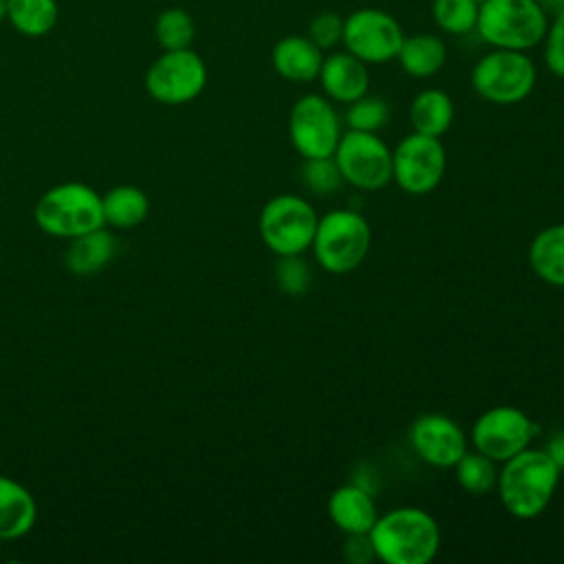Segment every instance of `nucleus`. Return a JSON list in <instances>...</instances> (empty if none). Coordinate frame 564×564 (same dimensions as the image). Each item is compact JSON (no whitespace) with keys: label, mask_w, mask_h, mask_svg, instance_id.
<instances>
[{"label":"nucleus","mask_w":564,"mask_h":564,"mask_svg":"<svg viewBox=\"0 0 564 564\" xmlns=\"http://www.w3.org/2000/svg\"><path fill=\"white\" fill-rule=\"evenodd\" d=\"M500 465L496 491L502 507L518 520L538 518L557 489L560 467L542 447L531 445Z\"/></svg>","instance_id":"1"},{"label":"nucleus","mask_w":564,"mask_h":564,"mask_svg":"<svg viewBox=\"0 0 564 564\" xmlns=\"http://www.w3.org/2000/svg\"><path fill=\"white\" fill-rule=\"evenodd\" d=\"M370 540L386 564H427L438 553L441 529L425 509L397 507L377 518Z\"/></svg>","instance_id":"2"},{"label":"nucleus","mask_w":564,"mask_h":564,"mask_svg":"<svg viewBox=\"0 0 564 564\" xmlns=\"http://www.w3.org/2000/svg\"><path fill=\"white\" fill-rule=\"evenodd\" d=\"M549 26L538 0H485L478 7L476 33L491 48L531 51L542 44Z\"/></svg>","instance_id":"3"},{"label":"nucleus","mask_w":564,"mask_h":564,"mask_svg":"<svg viewBox=\"0 0 564 564\" xmlns=\"http://www.w3.org/2000/svg\"><path fill=\"white\" fill-rule=\"evenodd\" d=\"M37 227L53 238H77L104 225L101 194L84 183H59L46 189L33 209Z\"/></svg>","instance_id":"4"},{"label":"nucleus","mask_w":564,"mask_h":564,"mask_svg":"<svg viewBox=\"0 0 564 564\" xmlns=\"http://www.w3.org/2000/svg\"><path fill=\"white\" fill-rule=\"evenodd\" d=\"M370 225L355 209H330L317 218L311 242L315 262L335 275L355 271L370 249Z\"/></svg>","instance_id":"5"},{"label":"nucleus","mask_w":564,"mask_h":564,"mask_svg":"<svg viewBox=\"0 0 564 564\" xmlns=\"http://www.w3.org/2000/svg\"><path fill=\"white\" fill-rule=\"evenodd\" d=\"M535 82V64L524 51L491 48L471 68L474 93L498 106L520 104L533 93Z\"/></svg>","instance_id":"6"},{"label":"nucleus","mask_w":564,"mask_h":564,"mask_svg":"<svg viewBox=\"0 0 564 564\" xmlns=\"http://www.w3.org/2000/svg\"><path fill=\"white\" fill-rule=\"evenodd\" d=\"M315 227V207L297 194H278L269 198L258 218L260 238L275 256H302L308 251Z\"/></svg>","instance_id":"7"},{"label":"nucleus","mask_w":564,"mask_h":564,"mask_svg":"<svg viewBox=\"0 0 564 564\" xmlns=\"http://www.w3.org/2000/svg\"><path fill=\"white\" fill-rule=\"evenodd\" d=\"M333 159L346 183L361 192H377L392 181V150L377 132H341Z\"/></svg>","instance_id":"8"},{"label":"nucleus","mask_w":564,"mask_h":564,"mask_svg":"<svg viewBox=\"0 0 564 564\" xmlns=\"http://www.w3.org/2000/svg\"><path fill=\"white\" fill-rule=\"evenodd\" d=\"M538 434L540 425L520 408L494 405L474 421L469 441L480 454L496 463H505L527 449Z\"/></svg>","instance_id":"9"},{"label":"nucleus","mask_w":564,"mask_h":564,"mask_svg":"<svg viewBox=\"0 0 564 564\" xmlns=\"http://www.w3.org/2000/svg\"><path fill=\"white\" fill-rule=\"evenodd\" d=\"M207 84V66L203 57L189 48L163 51L148 73L145 90L148 95L167 106H181L196 99Z\"/></svg>","instance_id":"10"},{"label":"nucleus","mask_w":564,"mask_h":564,"mask_svg":"<svg viewBox=\"0 0 564 564\" xmlns=\"http://www.w3.org/2000/svg\"><path fill=\"white\" fill-rule=\"evenodd\" d=\"M289 137L304 159L333 156L341 137V121L326 95H302L289 112Z\"/></svg>","instance_id":"11"},{"label":"nucleus","mask_w":564,"mask_h":564,"mask_svg":"<svg viewBox=\"0 0 564 564\" xmlns=\"http://www.w3.org/2000/svg\"><path fill=\"white\" fill-rule=\"evenodd\" d=\"M405 33L399 20L377 7H364L344 18L341 44L366 64H386L397 59Z\"/></svg>","instance_id":"12"},{"label":"nucleus","mask_w":564,"mask_h":564,"mask_svg":"<svg viewBox=\"0 0 564 564\" xmlns=\"http://www.w3.org/2000/svg\"><path fill=\"white\" fill-rule=\"evenodd\" d=\"M445 148L438 137L414 132L392 150V181L412 196L436 189L445 174Z\"/></svg>","instance_id":"13"},{"label":"nucleus","mask_w":564,"mask_h":564,"mask_svg":"<svg viewBox=\"0 0 564 564\" xmlns=\"http://www.w3.org/2000/svg\"><path fill=\"white\" fill-rule=\"evenodd\" d=\"M408 441L414 454L438 469L454 467L467 452L465 430L447 414H421L408 430Z\"/></svg>","instance_id":"14"},{"label":"nucleus","mask_w":564,"mask_h":564,"mask_svg":"<svg viewBox=\"0 0 564 564\" xmlns=\"http://www.w3.org/2000/svg\"><path fill=\"white\" fill-rule=\"evenodd\" d=\"M319 86L324 95L330 101L337 104H350L359 97H364L370 88V75H368V64L355 57L352 53L337 51L324 55L322 68H319Z\"/></svg>","instance_id":"15"},{"label":"nucleus","mask_w":564,"mask_h":564,"mask_svg":"<svg viewBox=\"0 0 564 564\" xmlns=\"http://www.w3.org/2000/svg\"><path fill=\"white\" fill-rule=\"evenodd\" d=\"M328 518L333 524L346 533H370L372 524L379 518L372 494L357 482H346L333 489L326 502Z\"/></svg>","instance_id":"16"},{"label":"nucleus","mask_w":564,"mask_h":564,"mask_svg":"<svg viewBox=\"0 0 564 564\" xmlns=\"http://www.w3.org/2000/svg\"><path fill=\"white\" fill-rule=\"evenodd\" d=\"M324 62V51L306 35H284L273 44L271 64L273 70L293 84H306L317 79Z\"/></svg>","instance_id":"17"},{"label":"nucleus","mask_w":564,"mask_h":564,"mask_svg":"<svg viewBox=\"0 0 564 564\" xmlns=\"http://www.w3.org/2000/svg\"><path fill=\"white\" fill-rule=\"evenodd\" d=\"M37 518L35 498L20 482L0 476V540H18L26 535Z\"/></svg>","instance_id":"18"},{"label":"nucleus","mask_w":564,"mask_h":564,"mask_svg":"<svg viewBox=\"0 0 564 564\" xmlns=\"http://www.w3.org/2000/svg\"><path fill=\"white\" fill-rule=\"evenodd\" d=\"M117 253V240L106 227L70 238V245L64 253V264L77 275H90L110 264Z\"/></svg>","instance_id":"19"},{"label":"nucleus","mask_w":564,"mask_h":564,"mask_svg":"<svg viewBox=\"0 0 564 564\" xmlns=\"http://www.w3.org/2000/svg\"><path fill=\"white\" fill-rule=\"evenodd\" d=\"M397 59L410 77L425 79L436 75L445 66L447 46L438 35H432V33L405 35L397 53Z\"/></svg>","instance_id":"20"},{"label":"nucleus","mask_w":564,"mask_h":564,"mask_svg":"<svg viewBox=\"0 0 564 564\" xmlns=\"http://www.w3.org/2000/svg\"><path fill=\"white\" fill-rule=\"evenodd\" d=\"M529 264L542 282L564 286V223L549 225L535 234L529 245Z\"/></svg>","instance_id":"21"},{"label":"nucleus","mask_w":564,"mask_h":564,"mask_svg":"<svg viewBox=\"0 0 564 564\" xmlns=\"http://www.w3.org/2000/svg\"><path fill=\"white\" fill-rule=\"evenodd\" d=\"M454 121V101L441 88H425L410 104V123L414 132L443 137Z\"/></svg>","instance_id":"22"},{"label":"nucleus","mask_w":564,"mask_h":564,"mask_svg":"<svg viewBox=\"0 0 564 564\" xmlns=\"http://www.w3.org/2000/svg\"><path fill=\"white\" fill-rule=\"evenodd\" d=\"M150 200L143 189L134 185H117L101 196L104 225L115 229H132L145 220Z\"/></svg>","instance_id":"23"},{"label":"nucleus","mask_w":564,"mask_h":564,"mask_svg":"<svg viewBox=\"0 0 564 564\" xmlns=\"http://www.w3.org/2000/svg\"><path fill=\"white\" fill-rule=\"evenodd\" d=\"M57 0H7V20L26 37H42L57 24Z\"/></svg>","instance_id":"24"},{"label":"nucleus","mask_w":564,"mask_h":564,"mask_svg":"<svg viewBox=\"0 0 564 564\" xmlns=\"http://www.w3.org/2000/svg\"><path fill=\"white\" fill-rule=\"evenodd\" d=\"M456 469V480L458 485L474 496H485L489 491L496 489L498 482V469H496V460H491L489 456L480 454L478 449L474 452H465L458 463L454 465Z\"/></svg>","instance_id":"25"},{"label":"nucleus","mask_w":564,"mask_h":564,"mask_svg":"<svg viewBox=\"0 0 564 564\" xmlns=\"http://www.w3.org/2000/svg\"><path fill=\"white\" fill-rule=\"evenodd\" d=\"M194 35H196L194 18L181 7H170L161 11L154 22V37L163 51L189 48L194 42Z\"/></svg>","instance_id":"26"},{"label":"nucleus","mask_w":564,"mask_h":564,"mask_svg":"<svg viewBox=\"0 0 564 564\" xmlns=\"http://www.w3.org/2000/svg\"><path fill=\"white\" fill-rule=\"evenodd\" d=\"M476 0H432V20L447 35H467L478 22Z\"/></svg>","instance_id":"27"},{"label":"nucleus","mask_w":564,"mask_h":564,"mask_svg":"<svg viewBox=\"0 0 564 564\" xmlns=\"http://www.w3.org/2000/svg\"><path fill=\"white\" fill-rule=\"evenodd\" d=\"M300 181L304 189H308L315 196H330L335 194L344 176L335 163L333 156H319V159H304L300 165Z\"/></svg>","instance_id":"28"},{"label":"nucleus","mask_w":564,"mask_h":564,"mask_svg":"<svg viewBox=\"0 0 564 564\" xmlns=\"http://www.w3.org/2000/svg\"><path fill=\"white\" fill-rule=\"evenodd\" d=\"M390 119V106L383 97L377 95H364L348 104L346 108V123L350 130L361 132H377L381 130Z\"/></svg>","instance_id":"29"},{"label":"nucleus","mask_w":564,"mask_h":564,"mask_svg":"<svg viewBox=\"0 0 564 564\" xmlns=\"http://www.w3.org/2000/svg\"><path fill=\"white\" fill-rule=\"evenodd\" d=\"M275 282L286 295H302L311 286V269L302 256H278Z\"/></svg>","instance_id":"30"},{"label":"nucleus","mask_w":564,"mask_h":564,"mask_svg":"<svg viewBox=\"0 0 564 564\" xmlns=\"http://www.w3.org/2000/svg\"><path fill=\"white\" fill-rule=\"evenodd\" d=\"M306 37L322 51H333L344 37V18L337 11H319L306 29Z\"/></svg>","instance_id":"31"},{"label":"nucleus","mask_w":564,"mask_h":564,"mask_svg":"<svg viewBox=\"0 0 564 564\" xmlns=\"http://www.w3.org/2000/svg\"><path fill=\"white\" fill-rule=\"evenodd\" d=\"M542 46H544L542 55H544L546 68L555 77L564 79V13L549 20Z\"/></svg>","instance_id":"32"},{"label":"nucleus","mask_w":564,"mask_h":564,"mask_svg":"<svg viewBox=\"0 0 564 564\" xmlns=\"http://www.w3.org/2000/svg\"><path fill=\"white\" fill-rule=\"evenodd\" d=\"M341 555L348 564H370L377 560L370 533H346Z\"/></svg>","instance_id":"33"},{"label":"nucleus","mask_w":564,"mask_h":564,"mask_svg":"<svg viewBox=\"0 0 564 564\" xmlns=\"http://www.w3.org/2000/svg\"><path fill=\"white\" fill-rule=\"evenodd\" d=\"M542 449L551 456V460L560 467V471H564V430H557L555 434H551V438Z\"/></svg>","instance_id":"34"},{"label":"nucleus","mask_w":564,"mask_h":564,"mask_svg":"<svg viewBox=\"0 0 564 564\" xmlns=\"http://www.w3.org/2000/svg\"><path fill=\"white\" fill-rule=\"evenodd\" d=\"M540 9L546 13V18H555L560 13H564V0H538Z\"/></svg>","instance_id":"35"},{"label":"nucleus","mask_w":564,"mask_h":564,"mask_svg":"<svg viewBox=\"0 0 564 564\" xmlns=\"http://www.w3.org/2000/svg\"><path fill=\"white\" fill-rule=\"evenodd\" d=\"M7 20V0H0V22Z\"/></svg>","instance_id":"36"},{"label":"nucleus","mask_w":564,"mask_h":564,"mask_svg":"<svg viewBox=\"0 0 564 564\" xmlns=\"http://www.w3.org/2000/svg\"><path fill=\"white\" fill-rule=\"evenodd\" d=\"M476 2H478V4H480V2H485V0H476Z\"/></svg>","instance_id":"37"},{"label":"nucleus","mask_w":564,"mask_h":564,"mask_svg":"<svg viewBox=\"0 0 564 564\" xmlns=\"http://www.w3.org/2000/svg\"><path fill=\"white\" fill-rule=\"evenodd\" d=\"M0 546H2V540H0Z\"/></svg>","instance_id":"38"}]
</instances>
